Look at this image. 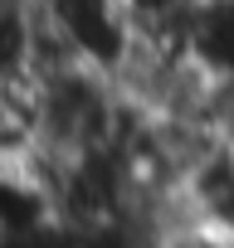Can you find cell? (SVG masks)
Returning <instances> with one entry per match:
<instances>
[{
	"label": "cell",
	"mask_w": 234,
	"mask_h": 248,
	"mask_svg": "<svg viewBox=\"0 0 234 248\" xmlns=\"http://www.w3.org/2000/svg\"><path fill=\"white\" fill-rule=\"evenodd\" d=\"M34 20V68L44 63H88L98 73H122L132 54V25L122 0H25Z\"/></svg>",
	"instance_id": "1"
},
{
	"label": "cell",
	"mask_w": 234,
	"mask_h": 248,
	"mask_svg": "<svg viewBox=\"0 0 234 248\" xmlns=\"http://www.w3.org/2000/svg\"><path fill=\"white\" fill-rule=\"evenodd\" d=\"M185 219L224 243H234V141H210L205 156L181 180Z\"/></svg>",
	"instance_id": "2"
}]
</instances>
